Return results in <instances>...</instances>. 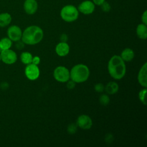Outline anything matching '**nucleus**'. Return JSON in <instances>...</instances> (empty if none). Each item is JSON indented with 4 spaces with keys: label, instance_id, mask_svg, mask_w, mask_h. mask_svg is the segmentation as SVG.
Returning <instances> with one entry per match:
<instances>
[{
    "label": "nucleus",
    "instance_id": "obj_1",
    "mask_svg": "<svg viewBox=\"0 0 147 147\" xmlns=\"http://www.w3.org/2000/svg\"><path fill=\"white\" fill-rule=\"evenodd\" d=\"M107 69L110 75L116 80L123 78L126 71L125 61L118 55H114L109 60Z\"/></svg>",
    "mask_w": 147,
    "mask_h": 147
},
{
    "label": "nucleus",
    "instance_id": "obj_2",
    "mask_svg": "<svg viewBox=\"0 0 147 147\" xmlns=\"http://www.w3.org/2000/svg\"><path fill=\"white\" fill-rule=\"evenodd\" d=\"M43 37L44 32L40 26L30 25L22 32L21 40L25 44L35 45L41 41Z\"/></svg>",
    "mask_w": 147,
    "mask_h": 147
},
{
    "label": "nucleus",
    "instance_id": "obj_3",
    "mask_svg": "<svg viewBox=\"0 0 147 147\" xmlns=\"http://www.w3.org/2000/svg\"><path fill=\"white\" fill-rule=\"evenodd\" d=\"M70 79L76 83H80L86 82L90 76L88 67L83 64H78L74 65L69 71Z\"/></svg>",
    "mask_w": 147,
    "mask_h": 147
},
{
    "label": "nucleus",
    "instance_id": "obj_4",
    "mask_svg": "<svg viewBox=\"0 0 147 147\" xmlns=\"http://www.w3.org/2000/svg\"><path fill=\"white\" fill-rule=\"evenodd\" d=\"M61 19L67 22L75 21L79 17V12L77 7L73 5H67L64 6L60 12Z\"/></svg>",
    "mask_w": 147,
    "mask_h": 147
},
{
    "label": "nucleus",
    "instance_id": "obj_5",
    "mask_svg": "<svg viewBox=\"0 0 147 147\" xmlns=\"http://www.w3.org/2000/svg\"><path fill=\"white\" fill-rule=\"evenodd\" d=\"M53 77L59 82H67L70 79L69 71L64 66H58L53 71Z\"/></svg>",
    "mask_w": 147,
    "mask_h": 147
},
{
    "label": "nucleus",
    "instance_id": "obj_6",
    "mask_svg": "<svg viewBox=\"0 0 147 147\" xmlns=\"http://www.w3.org/2000/svg\"><path fill=\"white\" fill-rule=\"evenodd\" d=\"M0 56L1 60L7 64H14L17 60V55L16 53L10 49L2 50Z\"/></svg>",
    "mask_w": 147,
    "mask_h": 147
},
{
    "label": "nucleus",
    "instance_id": "obj_7",
    "mask_svg": "<svg viewBox=\"0 0 147 147\" xmlns=\"http://www.w3.org/2000/svg\"><path fill=\"white\" fill-rule=\"evenodd\" d=\"M77 8L79 13L84 15H89L94 11L95 5L92 1L85 0L80 2Z\"/></svg>",
    "mask_w": 147,
    "mask_h": 147
},
{
    "label": "nucleus",
    "instance_id": "obj_8",
    "mask_svg": "<svg viewBox=\"0 0 147 147\" xmlns=\"http://www.w3.org/2000/svg\"><path fill=\"white\" fill-rule=\"evenodd\" d=\"M25 74L28 79L35 80L40 76L39 68L37 65L33 63L27 64L25 69Z\"/></svg>",
    "mask_w": 147,
    "mask_h": 147
},
{
    "label": "nucleus",
    "instance_id": "obj_9",
    "mask_svg": "<svg viewBox=\"0 0 147 147\" xmlns=\"http://www.w3.org/2000/svg\"><path fill=\"white\" fill-rule=\"evenodd\" d=\"M7 34L8 37L12 41L16 42L21 39L22 32L21 29L18 26L13 25L8 28Z\"/></svg>",
    "mask_w": 147,
    "mask_h": 147
},
{
    "label": "nucleus",
    "instance_id": "obj_10",
    "mask_svg": "<svg viewBox=\"0 0 147 147\" xmlns=\"http://www.w3.org/2000/svg\"><path fill=\"white\" fill-rule=\"evenodd\" d=\"M76 125L83 130H88L92 126V121L87 115L82 114L78 117L76 121Z\"/></svg>",
    "mask_w": 147,
    "mask_h": 147
},
{
    "label": "nucleus",
    "instance_id": "obj_11",
    "mask_svg": "<svg viewBox=\"0 0 147 147\" xmlns=\"http://www.w3.org/2000/svg\"><path fill=\"white\" fill-rule=\"evenodd\" d=\"M23 9L27 14L33 15L37 11L38 3L36 0H25Z\"/></svg>",
    "mask_w": 147,
    "mask_h": 147
},
{
    "label": "nucleus",
    "instance_id": "obj_12",
    "mask_svg": "<svg viewBox=\"0 0 147 147\" xmlns=\"http://www.w3.org/2000/svg\"><path fill=\"white\" fill-rule=\"evenodd\" d=\"M138 81L140 84L146 88L147 87V63L144 64L140 68L138 74Z\"/></svg>",
    "mask_w": 147,
    "mask_h": 147
},
{
    "label": "nucleus",
    "instance_id": "obj_13",
    "mask_svg": "<svg viewBox=\"0 0 147 147\" xmlns=\"http://www.w3.org/2000/svg\"><path fill=\"white\" fill-rule=\"evenodd\" d=\"M55 52L60 57L65 56L69 52V46L67 42H60L55 47Z\"/></svg>",
    "mask_w": 147,
    "mask_h": 147
},
{
    "label": "nucleus",
    "instance_id": "obj_14",
    "mask_svg": "<svg viewBox=\"0 0 147 147\" xmlns=\"http://www.w3.org/2000/svg\"><path fill=\"white\" fill-rule=\"evenodd\" d=\"M147 25L143 23L140 24L136 28V34L138 38L145 40L147 38Z\"/></svg>",
    "mask_w": 147,
    "mask_h": 147
},
{
    "label": "nucleus",
    "instance_id": "obj_15",
    "mask_svg": "<svg viewBox=\"0 0 147 147\" xmlns=\"http://www.w3.org/2000/svg\"><path fill=\"white\" fill-rule=\"evenodd\" d=\"M120 57L124 61L129 62L133 59L134 57V52L131 48H127L122 51Z\"/></svg>",
    "mask_w": 147,
    "mask_h": 147
},
{
    "label": "nucleus",
    "instance_id": "obj_16",
    "mask_svg": "<svg viewBox=\"0 0 147 147\" xmlns=\"http://www.w3.org/2000/svg\"><path fill=\"white\" fill-rule=\"evenodd\" d=\"M12 17L10 14L7 12L0 13V27L4 28L8 26L11 22Z\"/></svg>",
    "mask_w": 147,
    "mask_h": 147
},
{
    "label": "nucleus",
    "instance_id": "obj_17",
    "mask_svg": "<svg viewBox=\"0 0 147 147\" xmlns=\"http://www.w3.org/2000/svg\"><path fill=\"white\" fill-rule=\"evenodd\" d=\"M119 90L118 84L115 82H109L105 87V90L109 94H114L118 92Z\"/></svg>",
    "mask_w": 147,
    "mask_h": 147
},
{
    "label": "nucleus",
    "instance_id": "obj_18",
    "mask_svg": "<svg viewBox=\"0 0 147 147\" xmlns=\"http://www.w3.org/2000/svg\"><path fill=\"white\" fill-rule=\"evenodd\" d=\"M32 55L28 52H23L20 56V59L21 62L26 65L32 63Z\"/></svg>",
    "mask_w": 147,
    "mask_h": 147
},
{
    "label": "nucleus",
    "instance_id": "obj_19",
    "mask_svg": "<svg viewBox=\"0 0 147 147\" xmlns=\"http://www.w3.org/2000/svg\"><path fill=\"white\" fill-rule=\"evenodd\" d=\"M12 45V41L9 37H4L0 40V49L5 50L10 49Z\"/></svg>",
    "mask_w": 147,
    "mask_h": 147
},
{
    "label": "nucleus",
    "instance_id": "obj_20",
    "mask_svg": "<svg viewBox=\"0 0 147 147\" xmlns=\"http://www.w3.org/2000/svg\"><path fill=\"white\" fill-rule=\"evenodd\" d=\"M146 92H147V90H146V88H144L143 89H142L140 92H139V94H138V98L140 100V101L144 105H146V103H147V102H146Z\"/></svg>",
    "mask_w": 147,
    "mask_h": 147
},
{
    "label": "nucleus",
    "instance_id": "obj_21",
    "mask_svg": "<svg viewBox=\"0 0 147 147\" xmlns=\"http://www.w3.org/2000/svg\"><path fill=\"white\" fill-rule=\"evenodd\" d=\"M99 100L100 104L102 106H107L110 102V98L106 94H102L100 96Z\"/></svg>",
    "mask_w": 147,
    "mask_h": 147
},
{
    "label": "nucleus",
    "instance_id": "obj_22",
    "mask_svg": "<svg viewBox=\"0 0 147 147\" xmlns=\"http://www.w3.org/2000/svg\"><path fill=\"white\" fill-rule=\"evenodd\" d=\"M100 9L101 10L105 13H108L111 10V5L110 4L107 2L106 1H105L103 3H102L100 5Z\"/></svg>",
    "mask_w": 147,
    "mask_h": 147
},
{
    "label": "nucleus",
    "instance_id": "obj_23",
    "mask_svg": "<svg viewBox=\"0 0 147 147\" xmlns=\"http://www.w3.org/2000/svg\"><path fill=\"white\" fill-rule=\"evenodd\" d=\"M77 131V125L75 123H70L67 127V132L68 134H75Z\"/></svg>",
    "mask_w": 147,
    "mask_h": 147
},
{
    "label": "nucleus",
    "instance_id": "obj_24",
    "mask_svg": "<svg viewBox=\"0 0 147 147\" xmlns=\"http://www.w3.org/2000/svg\"><path fill=\"white\" fill-rule=\"evenodd\" d=\"M94 90L98 92H102L105 90V86L102 83H99L94 86Z\"/></svg>",
    "mask_w": 147,
    "mask_h": 147
},
{
    "label": "nucleus",
    "instance_id": "obj_25",
    "mask_svg": "<svg viewBox=\"0 0 147 147\" xmlns=\"http://www.w3.org/2000/svg\"><path fill=\"white\" fill-rule=\"evenodd\" d=\"M67 82V88H68L69 90H72V89L75 88V84H76V83L75 82H74L73 80H72L71 79V80H68Z\"/></svg>",
    "mask_w": 147,
    "mask_h": 147
},
{
    "label": "nucleus",
    "instance_id": "obj_26",
    "mask_svg": "<svg viewBox=\"0 0 147 147\" xmlns=\"http://www.w3.org/2000/svg\"><path fill=\"white\" fill-rule=\"evenodd\" d=\"M142 23L147 25V10H145L141 16Z\"/></svg>",
    "mask_w": 147,
    "mask_h": 147
},
{
    "label": "nucleus",
    "instance_id": "obj_27",
    "mask_svg": "<svg viewBox=\"0 0 147 147\" xmlns=\"http://www.w3.org/2000/svg\"><path fill=\"white\" fill-rule=\"evenodd\" d=\"M24 43L22 42V41H20V40H18L17 41H16V43L15 44V46H16V48L17 49H19V50H21L22 49H23L24 48Z\"/></svg>",
    "mask_w": 147,
    "mask_h": 147
},
{
    "label": "nucleus",
    "instance_id": "obj_28",
    "mask_svg": "<svg viewBox=\"0 0 147 147\" xmlns=\"http://www.w3.org/2000/svg\"><path fill=\"white\" fill-rule=\"evenodd\" d=\"M113 136L110 133H109L107 134L105 136V141L107 142V143H111L112 141H113Z\"/></svg>",
    "mask_w": 147,
    "mask_h": 147
},
{
    "label": "nucleus",
    "instance_id": "obj_29",
    "mask_svg": "<svg viewBox=\"0 0 147 147\" xmlns=\"http://www.w3.org/2000/svg\"><path fill=\"white\" fill-rule=\"evenodd\" d=\"M40 63V58L38 56H34L33 57L32 59V63L35 64V65H38Z\"/></svg>",
    "mask_w": 147,
    "mask_h": 147
},
{
    "label": "nucleus",
    "instance_id": "obj_30",
    "mask_svg": "<svg viewBox=\"0 0 147 147\" xmlns=\"http://www.w3.org/2000/svg\"><path fill=\"white\" fill-rule=\"evenodd\" d=\"M68 36L65 33H63L60 37V40L61 42H67L68 40Z\"/></svg>",
    "mask_w": 147,
    "mask_h": 147
},
{
    "label": "nucleus",
    "instance_id": "obj_31",
    "mask_svg": "<svg viewBox=\"0 0 147 147\" xmlns=\"http://www.w3.org/2000/svg\"><path fill=\"white\" fill-rule=\"evenodd\" d=\"M106 0H92V2L95 4V5H97V6H100Z\"/></svg>",
    "mask_w": 147,
    "mask_h": 147
},
{
    "label": "nucleus",
    "instance_id": "obj_32",
    "mask_svg": "<svg viewBox=\"0 0 147 147\" xmlns=\"http://www.w3.org/2000/svg\"><path fill=\"white\" fill-rule=\"evenodd\" d=\"M9 87V84L6 82H3L1 84V88L3 89H6Z\"/></svg>",
    "mask_w": 147,
    "mask_h": 147
},
{
    "label": "nucleus",
    "instance_id": "obj_33",
    "mask_svg": "<svg viewBox=\"0 0 147 147\" xmlns=\"http://www.w3.org/2000/svg\"><path fill=\"white\" fill-rule=\"evenodd\" d=\"M1 60V56H0V61Z\"/></svg>",
    "mask_w": 147,
    "mask_h": 147
}]
</instances>
